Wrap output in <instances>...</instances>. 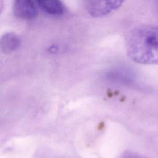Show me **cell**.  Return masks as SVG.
<instances>
[{"label":"cell","instance_id":"1","mask_svg":"<svg viewBox=\"0 0 158 158\" xmlns=\"http://www.w3.org/2000/svg\"><path fill=\"white\" fill-rule=\"evenodd\" d=\"M128 57L144 65H158V27L141 25L131 30L125 40Z\"/></svg>","mask_w":158,"mask_h":158},{"label":"cell","instance_id":"2","mask_svg":"<svg viewBox=\"0 0 158 158\" xmlns=\"http://www.w3.org/2000/svg\"><path fill=\"white\" fill-rule=\"evenodd\" d=\"M125 0H84L88 14L93 17H102L118 9Z\"/></svg>","mask_w":158,"mask_h":158},{"label":"cell","instance_id":"3","mask_svg":"<svg viewBox=\"0 0 158 158\" xmlns=\"http://www.w3.org/2000/svg\"><path fill=\"white\" fill-rule=\"evenodd\" d=\"M13 11L15 16L23 20H32L37 15L33 0H14Z\"/></svg>","mask_w":158,"mask_h":158},{"label":"cell","instance_id":"4","mask_svg":"<svg viewBox=\"0 0 158 158\" xmlns=\"http://www.w3.org/2000/svg\"><path fill=\"white\" fill-rule=\"evenodd\" d=\"M39 7L46 13L59 15L64 13V7L60 0H36Z\"/></svg>","mask_w":158,"mask_h":158},{"label":"cell","instance_id":"5","mask_svg":"<svg viewBox=\"0 0 158 158\" xmlns=\"http://www.w3.org/2000/svg\"><path fill=\"white\" fill-rule=\"evenodd\" d=\"M21 44L20 38L14 33L4 34L1 40V49L2 52L9 54L17 49Z\"/></svg>","mask_w":158,"mask_h":158},{"label":"cell","instance_id":"6","mask_svg":"<svg viewBox=\"0 0 158 158\" xmlns=\"http://www.w3.org/2000/svg\"><path fill=\"white\" fill-rule=\"evenodd\" d=\"M107 77L117 82L129 83L132 81L133 76L130 70L123 68H117L109 72Z\"/></svg>","mask_w":158,"mask_h":158},{"label":"cell","instance_id":"7","mask_svg":"<svg viewBox=\"0 0 158 158\" xmlns=\"http://www.w3.org/2000/svg\"><path fill=\"white\" fill-rule=\"evenodd\" d=\"M122 158H143V157H141L140 156L138 155L135 152L128 151V152H125L123 154V156H122Z\"/></svg>","mask_w":158,"mask_h":158}]
</instances>
